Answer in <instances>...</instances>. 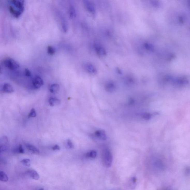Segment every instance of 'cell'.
Returning <instances> with one entry per match:
<instances>
[{"instance_id": "cell-1", "label": "cell", "mask_w": 190, "mask_h": 190, "mask_svg": "<svg viewBox=\"0 0 190 190\" xmlns=\"http://www.w3.org/2000/svg\"><path fill=\"white\" fill-rule=\"evenodd\" d=\"M102 160L104 165L107 167L111 166L113 161V156L108 149H105L102 152Z\"/></svg>"}, {"instance_id": "cell-2", "label": "cell", "mask_w": 190, "mask_h": 190, "mask_svg": "<svg viewBox=\"0 0 190 190\" xmlns=\"http://www.w3.org/2000/svg\"><path fill=\"white\" fill-rule=\"evenodd\" d=\"M4 66L7 68L11 70H17L20 67V65L17 61L12 59H6L3 61Z\"/></svg>"}, {"instance_id": "cell-3", "label": "cell", "mask_w": 190, "mask_h": 190, "mask_svg": "<svg viewBox=\"0 0 190 190\" xmlns=\"http://www.w3.org/2000/svg\"><path fill=\"white\" fill-rule=\"evenodd\" d=\"M12 5L17 10L23 12L24 10V1L22 0H11L9 1Z\"/></svg>"}, {"instance_id": "cell-4", "label": "cell", "mask_w": 190, "mask_h": 190, "mask_svg": "<svg viewBox=\"0 0 190 190\" xmlns=\"http://www.w3.org/2000/svg\"><path fill=\"white\" fill-rule=\"evenodd\" d=\"M84 5L87 11L93 15H95L96 13V9L94 5L92 2L90 1H83Z\"/></svg>"}, {"instance_id": "cell-5", "label": "cell", "mask_w": 190, "mask_h": 190, "mask_svg": "<svg viewBox=\"0 0 190 190\" xmlns=\"http://www.w3.org/2000/svg\"><path fill=\"white\" fill-rule=\"evenodd\" d=\"M94 47L95 51L98 56H103L106 55L107 54L106 50L101 45L98 43H96L94 45Z\"/></svg>"}, {"instance_id": "cell-6", "label": "cell", "mask_w": 190, "mask_h": 190, "mask_svg": "<svg viewBox=\"0 0 190 190\" xmlns=\"http://www.w3.org/2000/svg\"><path fill=\"white\" fill-rule=\"evenodd\" d=\"M32 83L33 87L36 89H38L42 86L43 81L41 77L36 76L33 79Z\"/></svg>"}, {"instance_id": "cell-7", "label": "cell", "mask_w": 190, "mask_h": 190, "mask_svg": "<svg viewBox=\"0 0 190 190\" xmlns=\"http://www.w3.org/2000/svg\"><path fill=\"white\" fill-rule=\"evenodd\" d=\"M117 85L113 81H108L106 83L105 85V89L106 91L109 93H112L116 90Z\"/></svg>"}, {"instance_id": "cell-8", "label": "cell", "mask_w": 190, "mask_h": 190, "mask_svg": "<svg viewBox=\"0 0 190 190\" xmlns=\"http://www.w3.org/2000/svg\"><path fill=\"white\" fill-rule=\"evenodd\" d=\"M85 70L89 73L92 75H94L97 73V70L96 68L90 63H87L84 65Z\"/></svg>"}, {"instance_id": "cell-9", "label": "cell", "mask_w": 190, "mask_h": 190, "mask_svg": "<svg viewBox=\"0 0 190 190\" xmlns=\"http://www.w3.org/2000/svg\"><path fill=\"white\" fill-rule=\"evenodd\" d=\"M95 136L102 140H106L107 137L106 132L104 130H98L96 131L94 133Z\"/></svg>"}, {"instance_id": "cell-10", "label": "cell", "mask_w": 190, "mask_h": 190, "mask_svg": "<svg viewBox=\"0 0 190 190\" xmlns=\"http://www.w3.org/2000/svg\"><path fill=\"white\" fill-rule=\"evenodd\" d=\"M26 173L31 178L35 180H38L40 178L39 174L34 169H29L27 171Z\"/></svg>"}, {"instance_id": "cell-11", "label": "cell", "mask_w": 190, "mask_h": 190, "mask_svg": "<svg viewBox=\"0 0 190 190\" xmlns=\"http://www.w3.org/2000/svg\"><path fill=\"white\" fill-rule=\"evenodd\" d=\"M9 9L10 13L16 18H18L23 13L22 12L14 8L13 6H12V5L9 6Z\"/></svg>"}, {"instance_id": "cell-12", "label": "cell", "mask_w": 190, "mask_h": 190, "mask_svg": "<svg viewBox=\"0 0 190 190\" xmlns=\"http://www.w3.org/2000/svg\"><path fill=\"white\" fill-rule=\"evenodd\" d=\"M2 89L3 91L6 93H11L14 91L13 87L11 85L8 83L4 84L2 87Z\"/></svg>"}, {"instance_id": "cell-13", "label": "cell", "mask_w": 190, "mask_h": 190, "mask_svg": "<svg viewBox=\"0 0 190 190\" xmlns=\"http://www.w3.org/2000/svg\"><path fill=\"white\" fill-rule=\"evenodd\" d=\"M26 148L33 154H36V155H38L40 154V151L39 149H38L34 145L27 144L26 145Z\"/></svg>"}, {"instance_id": "cell-14", "label": "cell", "mask_w": 190, "mask_h": 190, "mask_svg": "<svg viewBox=\"0 0 190 190\" xmlns=\"http://www.w3.org/2000/svg\"><path fill=\"white\" fill-rule=\"evenodd\" d=\"M60 101L59 99L51 97L49 100V103L51 106H54L55 105H59L60 104Z\"/></svg>"}, {"instance_id": "cell-15", "label": "cell", "mask_w": 190, "mask_h": 190, "mask_svg": "<svg viewBox=\"0 0 190 190\" xmlns=\"http://www.w3.org/2000/svg\"><path fill=\"white\" fill-rule=\"evenodd\" d=\"M60 87L58 84H54L51 85L49 88V91L52 93H56L59 91Z\"/></svg>"}, {"instance_id": "cell-16", "label": "cell", "mask_w": 190, "mask_h": 190, "mask_svg": "<svg viewBox=\"0 0 190 190\" xmlns=\"http://www.w3.org/2000/svg\"><path fill=\"white\" fill-rule=\"evenodd\" d=\"M69 16L71 18H75L76 16V12L75 8L73 6H70L69 9Z\"/></svg>"}, {"instance_id": "cell-17", "label": "cell", "mask_w": 190, "mask_h": 190, "mask_svg": "<svg viewBox=\"0 0 190 190\" xmlns=\"http://www.w3.org/2000/svg\"><path fill=\"white\" fill-rule=\"evenodd\" d=\"M97 155V152L95 150H92L88 152L86 154V157L87 158L94 159L96 157Z\"/></svg>"}, {"instance_id": "cell-18", "label": "cell", "mask_w": 190, "mask_h": 190, "mask_svg": "<svg viewBox=\"0 0 190 190\" xmlns=\"http://www.w3.org/2000/svg\"><path fill=\"white\" fill-rule=\"evenodd\" d=\"M9 180L7 175L3 171L0 172V180L2 182H7Z\"/></svg>"}, {"instance_id": "cell-19", "label": "cell", "mask_w": 190, "mask_h": 190, "mask_svg": "<svg viewBox=\"0 0 190 190\" xmlns=\"http://www.w3.org/2000/svg\"><path fill=\"white\" fill-rule=\"evenodd\" d=\"M47 53L49 54L50 55H53L55 53V50L53 47L51 46H48L47 48Z\"/></svg>"}, {"instance_id": "cell-20", "label": "cell", "mask_w": 190, "mask_h": 190, "mask_svg": "<svg viewBox=\"0 0 190 190\" xmlns=\"http://www.w3.org/2000/svg\"><path fill=\"white\" fill-rule=\"evenodd\" d=\"M141 116L143 119L146 120H149L151 118V114L148 113H143L142 114Z\"/></svg>"}, {"instance_id": "cell-21", "label": "cell", "mask_w": 190, "mask_h": 190, "mask_svg": "<svg viewBox=\"0 0 190 190\" xmlns=\"http://www.w3.org/2000/svg\"><path fill=\"white\" fill-rule=\"evenodd\" d=\"M8 142V138L7 137L4 136L2 137L1 138V140H0V145L1 146V145H5V144L7 143Z\"/></svg>"}, {"instance_id": "cell-22", "label": "cell", "mask_w": 190, "mask_h": 190, "mask_svg": "<svg viewBox=\"0 0 190 190\" xmlns=\"http://www.w3.org/2000/svg\"><path fill=\"white\" fill-rule=\"evenodd\" d=\"M20 162L23 165H25L26 166H31V160L29 159H24L22 160Z\"/></svg>"}, {"instance_id": "cell-23", "label": "cell", "mask_w": 190, "mask_h": 190, "mask_svg": "<svg viewBox=\"0 0 190 190\" xmlns=\"http://www.w3.org/2000/svg\"><path fill=\"white\" fill-rule=\"evenodd\" d=\"M144 47L147 50H153L154 49V46L152 44L149 43H145L144 44Z\"/></svg>"}, {"instance_id": "cell-24", "label": "cell", "mask_w": 190, "mask_h": 190, "mask_svg": "<svg viewBox=\"0 0 190 190\" xmlns=\"http://www.w3.org/2000/svg\"><path fill=\"white\" fill-rule=\"evenodd\" d=\"M36 116V113L35 110L34 108L31 109L30 112L29 113L28 117L29 118H35Z\"/></svg>"}, {"instance_id": "cell-25", "label": "cell", "mask_w": 190, "mask_h": 190, "mask_svg": "<svg viewBox=\"0 0 190 190\" xmlns=\"http://www.w3.org/2000/svg\"><path fill=\"white\" fill-rule=\"evenodd\" d=\"M16 152L19 154H24V150L23 149V146L22 145H20L15 150Z\"/></svg>"}, {"instance_id": "cell-26", "label": "cell", "mask_w": 190, "mask_h": 190, "mask_svg": "<svg viewBox=\"0 0 190 190\" xmlns=\"http://www.w3.org/2000/svg\"><path fill=\"white\" fill-rule=\"evenodd\" d=\"M67 145L70 149H72L74 148L73 144L70 139H68L67 140Z\"/></svg>"}, {"instance_id": "cell-27", "label": "cell", "mask_w": 190, "mask_h": 190, "mask_svg": "<svg viewBox=\"0 0 190 190\" xmlns=\"http://www.w3.org/2000/svg\"><path fill=\"white\" fill-rule=\"evenodd\" d=\"M25 75L26 77H30L31 76V73L28 69H26L24 71Z\"/></svg>"}, {"instance_id": "cell-28", "label": "cell", "mask_w": 190, "mask_h": 190, "mask_svg": "<svg viewBox=\"0 0 190 190\" xmlns=\"http://www.w3.org/2000/svg\"><path fill=\"white\" fill-rule=\"evenodd\" d=\"M52 149L54 150H59L60 149V148L59 145L56 144L52 148Z\"/></svg>"}, {"instance_id": "cell-29", "label": "cell", "mask_w": 190, "mask_h": 190, "mask_svg": "<svg viewBox=\"0 0 190 190\" xmlns=\"http://www.w3.org/2000/svg\"><path fill=\"white\" fill-rule=\"evenodd\" d=\"M1 152H3L6 149V147L5 145H1Z\"/></svg>"}, {"instance_id": "cell-30", "label": "cell", "mask_w": 190, "mask_h": 190, "mask_svg": "<svg viewBox=\"0 0 190 190\" xmlns=\"http://www.w3.org/2000/svg\"><path fill=\"white\" fill-rule=\"evenodd\" d=\"M38 190H44L43 188H41V189H39Z\"/></svg>"}]
</instances>
